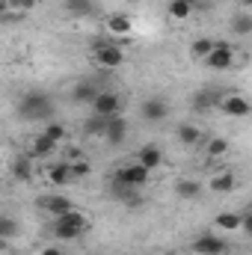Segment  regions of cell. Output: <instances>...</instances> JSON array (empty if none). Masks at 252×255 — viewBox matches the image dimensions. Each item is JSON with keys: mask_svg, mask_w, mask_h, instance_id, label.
<instances>
[{"mask_svg": "<svg viewBox=\"0 0 252 255\" xmlns=\"http://www.w3.org/2000/svg\"><path fill=\"white\" fill-rule=\"evenodd\" d=\"M15 113H18V119H24V122H39V119H48V116L54 113V101H51L48 92L30 89V92H24L21 101L15 104Z\"/></svg>", "mask_w": 252, "mask_h": 255, "instance_id": "obj_1", "label": "cell"}, {"mask_svg": "<svg viewBox=\"0 0 252 255\" xmlns=\"http://www.w3.org/2000/svg\"><path fill=\"white\" fill-rule=\"evenodd\" d=\"M92 60H95V65L113 71V68H119L125 63V51L113 39H98V42H92Z\"/></svg>", "mask_w": 252, "mask_h": 255, "instance_id": "obj_2", "label": "cell"}, {"mask_svg": "<svg viewBox=\"0 0 252 255\" xmlns=\"http://www.w3.org/2000/svg\"><path fill=\"white\" fill-rule=\"evenodd\" d=\"M122 110H125V101H122V95L119 92H113V89H101L95 98H92V113L95 116H122Z\"/></svg>", "mask_w": 252, "mask_h": 255, "instance_id": "obj_3", "label": "cell"}, {"mask_svg": "<svg viewBox=\"0 0 252 255\" xmlns=\"http://www.w3.org/2000/svg\"><path fill=\"white\" fill-rule=\"evenodd\" d=\"M151 178V172L142 163H125L110 175V184H127V187H142Z\"/></svg>", "mask_w": 252, "mask_h": 255, "instance_id": "obj_4", "label": "cell"}, {"mask_svg": "<svg viewBox=\"0 0 252 255\" xmlns=\"http://www.w3.org/2000/svg\"><path fill=\"white\" fill-rule=\"evenodd\" d=\"M202 63L208 65V68H214V71H229L235 65V48L229 42H214V51Z\"/></svg>", "mask_w": 252, "mask_h": 255, "instance_id": "obj_5", "label": "cell"}, {"mask_svg": "<svg viewBox=\"0 0 252 255\" xmlns=\"http://www.w3.org/2000/svg\"><path fill=\"white\" fill-rule=\"evenodd\" d=\"M220 110L226 113V116H235V119H247L252 113V104L247 95H238V92H229V95H223V101H220Z\"/></svg>", "mask_w": 252, "mask_h": 255, "instance_id": "obj_6", "label": "cell"}, {"mask_svg": "<svg viewBox=\"0 0 252 255\" xmlns=\"http://www.w3.org/2000/svg\"><path fill=\"white\" fill-rule=\"evenodd\" d=\"M139 116H142L145 122H163V119L169 116V101L160 98V95H151V98H145V101L139 104Z\"/></svg>", "mask_w": 252, "mask_h": 255, "instance_id": "obj_7", "label": "cell"}, {"mask_svg": "<svg viewBox=\"0 0 252 255\" xmlns=\"http://www.w3.org/2000/svg\"><path fill=\"white\" fill-rule=\"evenodd\" d=\"M226 241L223 238H217V235H199V238H193V244H190V250L193 255H226Z\"/></svg>", "mask_w": 252, "mask_h": 255, "instance_id": "obj_8", "label": "cell"}, {"mask_svg": "<svg viewBox=\"0 0 252 255\" xmlns=\"http://www.w3.org/2000/svg\"><path fill=\"white\" fill-rule=\"evenodd\" d=\"M223 89H217V86H202L196 95H193V110L196 113H208V110H214V107H220V101H223Z\"/></svg>", "mask_w": 252, "mask_h": 255, "instance_id": "obj_9", "label": "cell"}, {"mask_svg": "<svg viewBox=\"0 0 252 255\" xmlns=\"http://www.w3.org/2000/svg\"><path fill=\"white\" fill-rule=\"evenodd\" d=\"M136 163H142L148 172H151V169H157V166L163 163V148H160L157 142H145V145L136 151Z\"/></svg>", "mask_w": 252, "mask_h": 255, "instance_id": "obj_10", "label": "cell"}, {"mask_svg": "<svg viewBox=\"0 0 252 255\" xmlns=\"http://www.w3.org/2000/svg\"><path fill=\"white\" fill-rule=\"evenodd\" d=\"M33 166H36V160H33L27 151H21V154H15V157H12V163H9V172H12L18 181H24V184H27V181L33 178Z\"/></svg>", "mask_w": 252, "mask_h": 255, "instance_id": "obj_11", "label": "cell"}, {"mask_svg": "<svg viewBox=\"0 0 252 255\" xmlns=\"http://www.w3.org/2000/svg\"><path fill=\"white\" fill-rule=\"evenodd\" d=\"M110 145H122L127 136V122L122 119V116H110L107 119V128H104V133H101Z\"/></svg>", "mask_w": 252, "mask_h": 255, "instance_id": "obj_12", "label": "cell"}, {"mask_svg": "<svg viewBox=\"0 0 252 255\" xmlns=\"http://www.w3.org/2000/svg\"><path fill=\"white\" fill-rule=\"evenodd\" d=\"M54 223H60V226H71V229H77V232H89V217L83 214V211H77V208H71V211H65L60 217H54Z\"/></svg>", "mask_w": 252, "mask_h": 255, "instance_id": "obj_13", "label": "cell"}, {"mask_svg": "<svg viewBox=\"0 0 252 255\" xmlns=\"http://www.w3.org/2000/svg\"><path fill=\"white\" fill-rule=\"evenodd\" d=\"M101 89L95 86V80H77L74 89H71V101L74 104H92V98L98 95Z\"/></svg>", "mask_w": 252, "mask_h": 255, "instance_id": "obj_14", "label": "cell"}, {"mask_svg": "<svg viewBox=\"0 0 252 255\" xmlns=\"http://www.w3.org/2000/svg\"><path fill=\"white\" fill-rule=\"evenodd\" d=\"M57 145H60V142H54L51 136H45V133H36V136H33V145H30V151H27V154H30L33 160H36V157L42 160V157H51V154L57 151Z\"/></svg>", "mask_w": 252, "mask_h": 255, "instance_id": "obj_15", "label": "cell"}, {"mask_svg": "<svg viewBox=\"0 0 252 255\" xmlns=\"http://www.w3.org/2000/svg\"><path fill=\"white\" fill-rule=\"evenodd\" d=\"M42 208H45L51 217H60L65 211H71L74 205H71V199H65V196H45V199H42Z\"/></svg>", "mask_w": 252, "mask_h": 255, "instance_id": "obj_16", "label": "cell"}, {"mask_svg": "<svg viewBox=\"0 0 252 255\" xmlns=\"http://www.w3.org/2000/svg\"><path fill=\"white\" fill-rule=\"evenodd\" d=\"M48 181H51L54 187H65V184L71 181V169H68L65 160H57V163L48 169Z\"/></svg>", "mask_w": 252, "mask_h": 255, "instance_id": "obj_17", "label": "cell"}, {"mask_svg": "<svg viewBox=\"0 0 252 255\" xmlns=\"http://www.w3.org/2000/svg\"><path fill=\"white\" fill-rule=\"evenodd\" d=\"M241 220H244V214H238V211H220L217 214V229H223V232H238L241 229Z\"/></svg>", "mask_w": 252, "mask_h": 255, "instance_id": "obj_18", "label": "cell"}, {"mask_svg": "<svg viewBox=\"0 0 252 255\" xmlns=\"http://www.w3.org/2000/svg\"><path fill=\"white\" fill-rule=\"evenodd\" d=\"M175 136H178L181 145H199V142H202V130H199L196 125H190V122L175 128Z\"/></svg>", "mask_w": 252, "mask_h": 255, "instance_id": "obj_19", "label": "cell"}, {"mask_svg": "<svg viewBox=\"0 0 252 255\" xmlns=\"http://www.w3.org/2000/svg\"><path fill=\"white\" fill-rule=\"evenodd\" d=\"M175 193H178V199L193 202V199H199V196H202V184H199V181H193V178H181V181L175 184Z\"/></svg>", "mask_w": 252, "mask_h": 255, "instance_id": "obj_20", "label": "cell"}, {"mask_svg": "<svg viewBox=\"0 0 252 255\" xmlns=\"http://www.w3.org/2000/svg\"><path fill=\"white\" fill-rule=\"evenodd\" d=\"M235 187H238L235 172H220V175H214V178H211V190H214V193H232Z\"/></svg>", "mask_w": 252, "mask_h": 255, "instance_id": "obj_21", "label": "cell"}, {"mask_svg": "<svg viewBox=\"0 0 252 255\" xmlns=\"http://www.w3.org/2000/svg\"><path fill=\"white\" fill-rule=\"evenodd\" d=\"M205 154H208L211 160L226 157V154H229V139H223V136H211V139L205 142Z\"/></svg>", "mask_w": 252, "mask_h": 255, "instance_id": "obj_22", "label": "cell"}, {"mask_svg": "<svg viewBox=\"0 0 252 255\" xmlns=\"http://www.w3.org/2000/svg\"><path fill=\"white\" fill-rule=\"evenodd\" d=\"M211 51H214V39H208V36H199V39L190 45V57H193V60H199V63H202Z\"/></svg>", "mask_w": 252, "mask_h": 255, "instance_id": "obj_23", "label": "cell"}, {"mask_svg": "<svg viewBox=\"0 0 252 255\" xmlns=\"http://www.w3.org/2000/svg\"><path fill=\"white\" fill-rule=\"evenodd\" d=\"M107 30L116 33V36H125V33L133 30V21H130L127 15H110V18H107Z\"/></svg>", "mask_w": 252, "mask_h": 255, "instance_id": "obj_24", "label": "cell"}, {"mask_svg": "<svg viewBox=\"0 0 252 255\" xmlns=\"http://www.w3.org/2000/svg\"><path fill=\"white\" fill-rule=\"evenodd\" d=\"M169 18H175V21H187L190 15H193V3L190 0H169Z\"/></svg>", "mask_w": 252, "mask_h": 255, "instance_id": "obj_25", "label": "cell"}, {"mask_svg": "<svg viewBox=\"0 0 252 255\" xmlns=\"http://www.w3.org/2000/svg\"><path fill=\"white\" fill-rule=\"evenodd\" d=\"M232 33H235V36H250L252 33V15L250 12H238V15L232 18Z\"/></svg>", "mask_w": 252, "mask_h": 255, "instance_id": "obj_26", "label": "cell"}, {"mask_svg": "<svg viewBox=\"0 0 252 255\" xmlns=\"http://www.w3.org/2000/svg\"><path fill=\"white\" fill-rule=\"evenodd\" d=\"M92 12V0H65V15L71 18H83Z\"/></svg>", "mask_w": 252, "mask_h": 255, "instance_id": "obj_27", "label": "cell"}, {"mask_svg": "<svg viewBox=\"0 0 252 255\" xmlns=\"http://www.w3.org/2000/svg\"><path fill=\"white\" fill-rule=\"evenodd\" d=\"M104 128H107V116H95V113H92V119L83 122V133H86V136H101Z\"/></svg>", "mask_w": 252, "mask_h": 255, "instance_id": "obj_28", "label": "cell"}, {"mask_svg": "<svg viewBox=\"0 0 252 255\" xmlns=\"http://www.w3.org/2000/svg\"><path fill=\"white\" fill-rule=\"evenodd\" d=\"M42 133H45V136H51L54 142H63L65 136H68V130H65V125H63V122H48Z\"/></svg>", "mask_w": 252, "mask_h": 255, "instance_id": "obj_29", "label": "cell"}, {"mask_svg": "<svg viewBox=\"0 0 252 255\" xmlns=\"http://www.w3.org/2000/svg\"><path fill=\"white\" fill-rule=\"evenodd\" d=\"M83 232H77V229H71V226H60V223H54V238L57 241H77Z\"/></svg>", "mask_w": 252, "mask_h": 255, "instance_id": "obj_30", "label": "cell"}, {"mask_svg": "<svg viewBox=\"0 0 252 255\" xmlns=\"http://www.w3.org/2000/svg\"><path fill=\"white\" fill-rule=\"evenodd\" d=\"M68 169H71V181H74V178H86L92 172V163L89 160H74V163H68Z\"/></svg>", "mask_w": 252, "mask_h": 255, "instance_id": "obj_31", "label": "cell"}, {"mask_svg": "<svg viewBox=\"0 0 252 255\" xmlns=\"http://www.w3.org/2000/svg\"><path fill=\"white\" fill-rule=\"evenodd\" d=\"M12 235H18V226H15V220H9V217H3V238L9 241Z\"/></svg>", "mask_w": 252, "mask_h": 255, "instance_id": "obj_32", "label": "cell"}, {"mask_svg": "<svg viewBox=\"0 0 252 255\" xmlns=\"http://www.w3.org/2000/svg\"><path fill=\"white\" fill-rule=\"evenodd\" d=\"M33 3H36V0H6V6H9V9H21V12L33 9Z\"/></svg>", "mask_w": 252, "mask_h": 255, "instance_id": "obj_33", "label": "cell"}, {"mask_svg": "<svg viewBox=\"0 0 252 255\" xmlns=\"http://www.w3.org/2000/svg\"><path fill=\"white\" fill-rule=\"evenodd\" d=\"M42 255H65V253H63V247H45Z\"/></svg>", "mask_w": 252, "mask_h": 255, "instance_id": "obj_34", "label": "cell"}, {"mask_svg": "<svg viewBox=\"0 0 252 255\" xmlns=\"http://www.w3.org/2000/svg\"><path fill=\"white\" fill-rule=\"evenodd\" d=\"M6 15H9V6H6V0H0V21H3Z\"/></svg>", "mask_w": 252, "mask_h": 255, "instance_id": "obj_35", "label": "cell"}, {"mask_svg": "<svg viewBox=\"0 0 252 255\" xmlns=\"http://www.w3.org/2000/svg\"><path fill=\"white\" fill-rule=\"evenodd\" d=\"M0 238H3V217H0ZM3 241H6V238H3Z\"/></svg>", "mask_w": 252, "mask_h": 255, "instance_id": "obj_36", "label": "cell"}, {"mask_svg": "<svg viewBox=\"0 0 252 255\" xmlns=\"http://www.w3.org/2000/svg\"><path fill=\"white\" fill-rule=\"evenodd\" d=\"M190 3H202V0H190Z\"/></svg>", "mask_w": 252, "mask_h": 255, "instance_id": "obj_37", "label": "cell"}, {"mask_svg": "<svg viewBox=\"0 0 252 255\" xmlns=\"http://www.w3.org/2000/svg\"><path fill=\"white\" fill-rule=\"evenodd\" d=\"M247 3H250V0H247Z\"/></svg>", "mask_w": 252, "mask_h": 255, "instance_id": "obj_38", "label": "cell"}]
</instances>
